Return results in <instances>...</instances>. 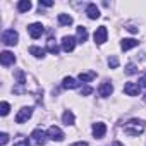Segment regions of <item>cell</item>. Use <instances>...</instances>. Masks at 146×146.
<instances>
[{"label": "cell", "mask_w": 146, "mask_h": 146, "mask_svg": "<svg viewBox=\"0 0 146 146\" xmlns=\"http://www.w3.org/2000/svg\"><path fill=\"white\" fill-rule=\"evenodd\" d=\"M124 131H125V134H129V136H137V134H141V132L144 131V122L139 120V119H131V120L125 124Z\"/></svg>", "instance_id": "cell-1"}, {"label": "cell", "mask_w": 146, "mask_h": 146, "mask_svg": "<svg viewBox=\"0 0 146 146\" xmlns=\"http://www.w3.org/2000/svg\"><path fill=\"white\" fill-rule=\"evenodd\" d=\"M17 41H19L17 31H14V29H5V31L2 33V43H4V45L14 46V45H17Z\"/></svg>", "instance_id": "cell-2"}, {"label": "cell", "mask_w": 146, "mask_h": 146, "mask_svg": "<svg viewBox=\"0 0 146 146\" xmlns=\"http://www.w3.org/2000/svg\"><path fill=\"white\" fill-rule=\"evenodd\" d=\"M28 33H29V36H31L33 40H38V38L45 33V28H43V24H40V23H33V24L28 26Z\"/></svg>", "instance_id": "cell-3"}, {"label": "cell", "mask_w": 146, "mask_h": 146, "mask_svg": "<svg viewBox=\"0 0 146 146\" xmlns=\"http://www.w3.org/2000/svg\"><path fill=\"white\" fill-rule=\"evenodd\" d=\"M31 137H33V141H35L36 144L43 146V144L46 143V139H48V134H46L43 129H35V131L31 132Z\"/></svg>", "instance_id": "cell-4"}, {"label": "cell", "mask_w": 146, "mask_h": 146, "mask_svg": "<svg viewBox=\"0 0 146 146\" xmlns=\"http://www.w3.org/2000/svg\"><path fill=\"white\" fill-rule=\"evenodd\" d=\"M31 115H33V108H31V107H23V108L17 112V115H16V122H17V124H23V122H26Z\"/></svg>", "instance_id": "cell-5"}, {"label": "cell", "mask_w": 146, "mask_h": 146, "mask_svg": "<svg viewBox=\"0 0 146 146\" xmlns=\"http://www.w3.org/2000/svg\"><path fill=\"white\" fill-rule=\"evenodd\" d=\"M46 134H48V139H52V141H64V132H62V129L60 127H57V125H52L48 131H46Z\"/></svg>", "instance_id": "cell-6"}, {"label": "cell", "mask_w": 146, "mask_h": 146, "mask_svg": "<svg viewBox=\"0 0 146 146\" xmlns=\"http://www.w3.org/2000/svg\"><path fill=\"white\" fill-rule=\"evenodd\" d=\"M76 43H78V40L74 36H64L62 41H60V46L65 52H72V50H74V46H76Z\"/></svg>", "instance_id": "cell-7"}, {"label": "cell", "mask_w": 146, "mask_h": 146, "mask_svg": "<svg viewBox=\"0 0 146 146\" xmlns=\"http://www.w3.org/2000/svg\"><path fill=\"white\" fill-rule=\"evenodd\" d=\"M124 93L127 96H137L141 93V86L137 83H125L124 84Z\"/></svg>", "instance_id": "cell-8"}, {"label": "cell", "mask_w": 146, "mask_h": 146, "mask_svg": "<svg viewBox=\"0 0 146 146\" xmlns=\"http://www.w3.org/2000/svg\"><path fill=\"white\" fill-rule=\"evenodd\" d=\"M107 36H108V31H107L105 26L96 28V31H95V41H96V45H103L107 41Z\"/></svg>", "instance_id": "cell-9"}, {"label": "cell", "mask_w": 146, "mask_h": 146, "mask_svg": "<svg viewBox=\"0 0 146 146\" xmlns=\"http://www.w3.org/2000/svg\"><path fill=\"white\" fill-rule=\"evenodd\" d=\"M98 93H100V96H103V98L110 96V95L113 93V86H112V83H110V81L102 83V84H100V88H98Z\"/></svg>", "instance_id": "cell-10"}, {"label": "cell", "mask_w": 146, "mask_h": 146, "mask_svg": "<svg viewBox=\"0 0 146 146\" xmlns=\"http://www.w3.org/2000/svg\"><path fill=\"white\" fill-rule=\"evenodd\" d=\"M0 62H2L4 67H9V65H12L16 62V57H14V53H11V52L5 50V52L0 53Z\"/></svg>", "instance_id": "cell-11"}, {"label": "cell", "mask_w": 146, "mask_h": 146, "mask_svg": "<svg viewBox=\"0 0 146 146\" xmlns=\"http://www.w3.org/2000/svg\"><path fill=\"white\" fill-rule=\"evenodd\" d=\"M105 132H107V125H105L103 122L93 124V136H95L96 139H102V137L105 136Z\"/></svg>", "instance_id": "cell-12"}, {"label": "cell", "mask_w": 146, "mask_h": 146, "mask_svg": "<svg viewBox=\"0 0 146 146\" xmlns=\"http://www.w3.org/2000/svg\"><path fill=\"white\" fill-rule=\"evenodd\" d=\"M134 46H137V41H136L134 38H124V40L120 41V48H122L124 52H127V50H131V48H134Z\"/></svg>", "instance_id": "cell-13"}, {"label": "cell", "mask_w": 146, "mask_h": 146, "mask_svg": "<svg viewBox=\"0 0 146 146\" xmlns=\"http://www.w3.org/2000/svg\"><path fill=\"white\" fill-rule=\"evenodd\" d=\"M78 86H79V83L74 78H64V81H62V88H65V90H76Z\"/></svg>", "instance_id": "cell-14"}, {"label": "cell", "mask_w": 146, "mask_h": 146, "mask_svg": "<svg viewBox=\"0 0 146 146\" xmlns=\"http://www.w3.org/2000/svg\"><path fill=\"white\" fill-rule=\"evenodd\" d=\"M62 122H64L65 125H74L76 117H74V113H72V110H65V112H64V115H62Z\"/></svg>", "instance_id": "cell-15"}, {"label": "cell", "mask_w": 146, "mask_h": 146, "mask_svg": "<svg viewBox=\"0 0 146 146\" xmlns=\"http://www.w3.org/2000/svg\"><path fill=\"white\" fill-rule=\"evenodd\" d=\"M86 14H88L90 19H98V17H100V9H98L95 4H90V5L86 7Z\"/></svg>", "instance_id": "cell-16"}, {"label": "cell", "mask_w": 146, "mask_h": 146, "mask_svg": "<svg viewBox=\"0 0 146 146\" xmlns=\"http://www.w3.org/2000/svg\"><path fill=\"white\" fill-rule=\"evenodd\" d=\"M86 40H88V29L84 26H78V41L84 43Z\"/></svg>", "instance_id": "cell-17"}, {"label": "cell", "mask_w": 146, "mask_h": 146, "mask_svg": "<svg viewBox=\"0 0 146 146\" xmlns=\"http://www.w3.org/2000/svg\"><path fill=\"white\" fill-rule=\"evenodd\" d=\"M46 50H48L50 53H53V55H57L60 48H58V45L55 43V40H53V38H48V41H46Z\"/></svg>", "instance_id": "cell-18"}, {"label": "cell", "mask_w": 146, "mask_h": 146, "mask_svg": "<svg viewBox=\"0 0 146 146\" xmlns=\"http://www.w3.org/2000/svg\"><path fill=\"white\" fill-rule=\"evenodd\" d=\"M96 78V72H81L79 74V81H83V83H90V81H93Z\"/></svg>", "instance_id": "cell-19"}, {"label": "cell", "mask_w": 146, "mask_h": 146, "mask_svg": "<svg viewBox=\"0 0 146 146\" xmlns=\"http://www.w3.org/2000/svg\"><path fill=\"white\" fill-rule=\"evenodd\" d=\"M58 23L62 26H70L74 23V19H72V16H69V14H58Z\"/></svg>", "instance_id": "cell-20"}, {"label": "cell", "mask_w": 146, "mask_h": 146, "mask_svg": "<svg viewBox=\"0 0 146 146\" xmlns=\"http://www.w3.org/2000/svg\"><path fill=\"white\" fill-rule=\"evenodd\" d=\"M29 53L35 55L36 58H43V57H45V50L40 48V46H31V48H29Z\"/></svg>", "instance_id": "cell-21"}, {"label": "cell", "mask_w": 146, "mask_h": 146, "mask_svg": "<svg viewBox=\"0 0 146 146\" xmlns=\"http://www.w3.org/2000/svg\"><path fill=\"white\" fill-rule=\"evenodd\" d=\"M14 146H29V139L21 134V136H17V137L14 139Z\"/></svg>", "instance_id": "cell-22"}, {"label": "cell", "mask_w": 146, "mask_h": 146, "mask_svg": "<svg viewBox=\"0 0 146 146\" xmlns=\"http://www.w3.org/2000/svg\"><path fill=\"white\" fill-rule=\"evenodd\" d=\"M17 9H19V12H28L31 9V2L29 0H21V2L17 4Z\"/></svg>", "instance_id": "cell-23"}, {"label": "cell", "mask_w": 146, "mask_h": 146, "mask_svg": "<svg viewBox=\"0 0 146 146\" xmlns=\"http://www.w3.org/2000/svg\"><path fill=\"white\" fill-rule=\"evenodd\" d=\"M9 112H11V105H9L7 102H2V103H0V115L5 117Z\"/></svg>", "instance_id": "cell-24"}, {"label": "cell", "mask_w": 146, "mask_h": 146, "mask_svg": "<svg viewBox=\"0 0 146 146\" xmlns=\"http://www.w3.org/2000/svg\"><path fill=\"white\" fill-rule=\"evenodd\" d=\"M16 78H17V84L24 86L26 79H24V72H23V70H16Z\"/></svg>", "instance_id": "cell-25"}, {"label": "cell", "mask_w": 146, "mask_h": 146, "mask_svg": "<svg viewBox=\"0 0 146 146\" xmlns=\"http://www.w3.org/2000/svg\"><path fill=\"white\" fill-rule=\"evenodd\" d=\"M108 65H110V69H117V67H119V58H117L115 55H112V57L108 58Z\"/></svg>", "instance_id": "cell-26"}, {"label": "cell", "mask_w": 146, "mask_h": 146, "mask_svg": "<svg viewBox=\"0 0 146 146\" xmlns=\"http://www.w3.org/2000/svg\"><path fill=\"white\" fill-rule=\"evenodd\" d=\"M91 93H93V88H91V86L84 84V86L81 88V96H88V95H91Z\"/></svg>", "instance_id": "cell-27"}, {"label": "cell", "mask_w": 146, "mask_h": 146, "mask_svg": "<svg viewBox=\"0 0 146 146\" xmlns=\"http://www.w3.org/2000/svg\"><path fill=\"white\" fill-rule=\"evenodd\" d=\"M125 72H127L129 76H132V74H136V72H137V67H136L134 64H127V67H125Z\"/></svg>", "instance_id": "cell-28"}, {"label": "cell", "mask_w": 146, "mask_h": 146, "mask_svg": "<svg viewBox=\"0 0 146 146\" xmlns=\"http://www.w3.org/2000/svg\"><path fill=\"white\" fill-rule=\"evenodd\" d=\"M9 143V136L5 134V132H2V134H0V144H2V146H5Z\"/></svg>", "instance_id": "cell-29"}, {"label": "cell", "mask_w": 146, "mask_h": 146, "mask_svg": "<svg viewBox=\"0 0 146 146\" xmlns=\"http://www.w3.org/2000/svg\"><path fill=\"white\" fill-rule=\"evenodd\" d=\"M52 7L53 5V2H50V0H40V7Z\"/></svg>", "instance_id": "cell-30"}, {"label": "cell", "mask_w": 146, "mask_h": 146, "mask_svg": "<svg viewBox=\"0 0 146 146\" xmlns=\"http://www.w3.org/2000/svg\"><path fill=\"white\" fill-rule=\"evenodd\" d=\"M139 86H143V88H146V76H143V78L139 79Z\"/></svg>", "instance_id": "cell-31"}, {"label": "cell", "mask_w": 146, "mask_h": 146, "mask_svg": "<svg viewBox=\"0 0 146 146\" xmlns=\"http://www.w3.org/2000/svg\"><path fill=\"white\" fill-rule=\"evenodd\" d=\"M72 146H88V143L86 141H79V143H74Z\"/></svg>", "instance_id": "cell-32"}, {"label": "cell", "mask_w": 146, "mask_h": 146, "mask_svg": "<svg viewBox=\"0 0 146 146\" xmlns=\"http://www.w3.org/2000/svg\"><path fill=\"white\" fill-rule=\"evenodd\" d=\"M127 29H129V31H131V33H137V28H134V26H129V28H127Z\"/></svg>", "instance_id": "cell-33"}, {"label": "cell", "mask_w": 146, "mask_h": 146, "mask_svg": "<svg viewBox=\"0 0 146 146\" xmlns=\"http://www.w3.org/2000/svg\"><path fill=\"white\" fill-rule=\"evenodd\" d=\"M144 102H146V98H144Z\"/></svg>", "instance_id": "cell-34"}]
</instances>
